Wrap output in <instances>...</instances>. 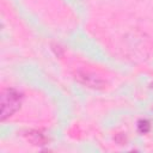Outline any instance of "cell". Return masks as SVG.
Here are the masks:
<instances>
[{"label":"cell","mask_w":153,"mask_h":153,"mask_svg":"<svg viewBox=\"0 0 153 153\" xmlns=\"http://www.w3.org/2000/svg\"><path fill=\"white\" fill-rule=\"evenodd\" d=\"M22 100H23V96L19 91H17L16 88H4L1 92V97H0V105H1V121H6L8 117H11L12 115H14L20 105H22Z\"/></svg>","instance_id":"1"},{"label":"cell","mask_w":153,"mask_h":153,"mask_svg":"<svg viewBox=\"0 0 153 153\" xmlns=\"http://www.w3.org/2000/svg\"><path fill=\"white\" fill-rule=\"evenodd\" d=\"M27 139L32 142V145H37V146H42V145H45L47 142V137L44 134H42L41 131L38 130H31L27 133Z\"/></svg>","instance_id":"2"},{"label":"cell","mask_w":153,"mask_h":153,"mask_svg":"<svg viewBox=\"0 0 153 153\" xmlns=\"http://www.w3.org/2000/svg\"><path fill=\"white\" fill-rule=\"evenodd\" d=\"M81 78H82V82L88 85V86H91V87H99L100 85H103V82L100 80H97V78L93 76V75L90 76L88 74H82Z\"/></svg>","instance_id":"3"},{"label":"cell","mask_w":153,"mask_h":153,"mask_svg":"<svg viewBox=\"0 0 153 153\" xmlns=\"http://www.w3.org/2000/svg\"><path fill=\"white\" fill-rule=\"evenodd\" d=\"M137 129H139V131H140L141 134H146V133L149 131L151 124H149V122H148L147 120H140V121L137 122Z\"/></svg>","instance_id":"4"},{"label":"cell","mask_w":153,"mask_h":153,"mask_svg":"<svg viewBox=\"0 0 153 153\" xmlns=\"http://www.w3.org/2000/svg\"><path fill=\"white\" fill-rule=\"evenodd\" d=\"M152 87H153V84H152Z\"/></svg>","instance_id":"5"}]
</instances>
